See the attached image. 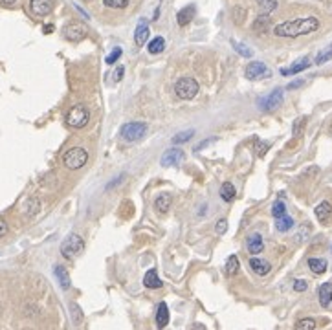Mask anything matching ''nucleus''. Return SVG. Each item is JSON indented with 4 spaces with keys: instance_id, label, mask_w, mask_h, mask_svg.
<instances>
[{
    "instance_id": "nucleus-1",
    "label": "nucleus",
    "mask_w": 332,
    "mask_h": 330,
    "mask_svg": "<svg viewBox=\"0 0 332 330\" xmlns=\"http://www.w3.org/2000/svg\"><path fill=\"white\" fill-rule=\"evenodd\" d=\"M320 28V21L316 17H305V18H294V21H286L277 24L273 28V33L277 37H285V39H294L299 35L314 33Z\"/></svg>"
},
{
    "instance_id": "nucleus-2",
    "label": "nucleus",
    "mask_w": 332,
    "mask_h": 330,
    "mask_svg": "<svg viewBox=\"0 0 332 330\" xmlns=\"http://www.w3.org/2000/svg\"><path fill=\"white\" fill-rule=\"evenodd\" d=\"M86 162H88V152H86V149H83V147H72V149L66 150L63 156L64 167L70 169V171L85 167Z\"/></svg>"
},
{
    "instance_id": "nucleus-3",
    "label": "nucleus",
    "mask_w": 332,
    "mask_h": 330,
    "mask_svg": "<svg viewBox=\"0 0 332 330\" xmlns=\"http://www.w3.org/2000/svg\"><path fill=\"white\" fill-rule=\"evenodd\" d=\"M198 90H200V86H198L196 79H193V77H180L178 81L175 83L176 98L183 99V101H191L193 98H196Z\"/></svg>"
},
{
    "instance_id": "nucleus-4",
    "label": "nucleus",
    "mask_w": 332,
    "mask_h": 330,
    "mask_svg": "<svg viewBox=\"0 0 332 330\" xmlns=\"http://www.w3.org/2000/svg\"><path fill=\"white\" fill-rule=\"evenodd\" d=\"M90 121V110L85 105H73L66 114V125L72 129H83Z\"/></svg>"
},
{
    "instance_id": "nucleus-5",
    "label": "nucleus",
    "mask_w": 332,
    "mask_h": 330,
    "mask_svg": "<svg viewBox=\"0 0 332 330\" xmlns=\"http://www.w3.org/2000/svg\"><path fill=\"white\" fill-rule=\"evenodd\" d=\"M83 249H85V240H83L81 235H77V233L68 235L63 240V244H61V253L66 259H76L79 253H83Z\"/></svg>"
},
{
    "instance_id": "nucleus-6",
    "label": "nucleus",
    "mask_w": 332,
    "mask_h": 330,
    "mask_svg": "<svg viewBox=\"0 0 332 330\" xmlns=\"http://www.w3.org/2000/svg\"><path fill=\"white\" fill-rule=\"evenodd\" d=\"M145 132H147V123H143V121H128V123H125L123 127H121V130H119L121 138L128 143L138 142L140 138L145 136Z\"/></svg>"
},
{
    "instance_id": "nucleus-7",
    "label": "nucleus",
    "mask_w": 332,
    "mask_h": 330,
    "mask_svg": "<svg viewBox=\"0 0 332 330\" xmlns=\"http://www.w3.org/2000/svg\"><path fill=\"white\" fill-rule=\"evenodd\" d=\"M244 75H246L250 81H257V79L270 77V75H272V72H270V68L264 65V63H261V61H253V63H250V65L246 66V70H244Z\"/></svg>"
},
{
    "instance_id": "nucleus-8",
    "label": "nucleus",
    "mask_w": 332,
    "mask_h": 330,
    "mask_svg": "<svg viewBox=\"0 0 332 330\" xmlns=\"http://www.w3.org/2000/svg\"><path fill=\"white\" fill-rule=\"evenodd\" d=\"M86 33H88V30H86V26L85 24H81V22H70V24H66L64 30H63L64 39L73 41V43L83 41L86 37Z\"/></svg>"
},
{
    "instance_id": "nucleus-9",
    "label": "nucleus",
    "mask_w": 332,
    "mask_h": 330,
    "mask_svg": "<svg viewBox=\"0 0 332 330\" xmlns=\"http://www.w3.org/2000/svg\"><path fill=\"white\" fill-rule=\"evenodd\" d=\"M283 88H275L273 92H270L266 98H263L259 101L261 110H275L277 107H281L283 103Z\"/></svg>"
},
{
    "instance_id": "nucleus-10",
    "label": "nucleus",
    "mask_w": 332,
    "mask_h": 330,
    "mask_svg": "<svg viewBox=\"0 0 332 330\" xmlns=\"http://www.w3.org/2000/svg\"><path fill=\"white\" fill-rule=\"evenodd\" d=\"M56 0H30V9L37 17H46L51 13Z\"/></svg>"
},
{
    "instance_id": "nucleus-11",
    "label": "nucleus",
    "mask_w": 332,
    "mask_h": 330,
    "mask_svg": "<svg viewBox=\"0 0 332 330\" xmlns=\"http://www.w3.org/2000/svg\"><path fill=\"white\" fill-rule=\"evenodd\" d=\"M183 150L180 149H169L163 152V156L160 158V163H162L163 167H173V165H178V163L183 162Z\"/></svg>"
},
{
    "instance_id": "nucleus-12",
    "label": "nucleus",
    "mask_w": 332,
    "mask_h": 330,
    "mask_svg": "<svg viewBox=\"0 0 332 330\" xmlns=\"http://www.w3.org/2000/svg\"><path fill=\"white\" fill-rule=\"evenodd\" d=\"M246 249H248V253H251V255H259V253L264 249V240H263V237H261L259 233H253V235L248 237V240H246Z\"/></svg>"
},
{
    "instance_id": "nucleus-13",
    "label": "nucleus",
    "mask_w": 332,
    "mask_h": 330,
    "mask_svg": "<svg viewBox=\"0 0 332 330\" xmlns=\"http://www.w3.org/2000/svg\"><path fill=\"white\" fill-rule=\"evenodd\" d=\"M250 268L255 271L257 275L264 277V275H268L270 270H272V266H270L268 261H264V259H259V257H251L250 259Z\"/></svg>"
},
{
    "instance_id": "nucleus-14",
    "label": "nucleus",
    "mask_w": 332,
    "mask_h": 330,
    "mask_svg": "<svg viewBox=\"0 0 332 330\" xmlns=\"http://www.w3.org/2000/svg\"><path fill=\"white\" fill-rule=\"evenodd\" d=\"M314 215H316V219L320 220V222H327V220L330 219V215H332V204H330V202H327V200L320 202V204L316 206Z\"/></svg>"
},
{
    "instance_id": "nucleus-15",
    "label": "nucleus",
    "mask_w": 332,
    "mask_h": 330,
    "mask_svg": "<svg viewBox=\"0 0 332 330\" xmlns=\"http://www.w3.org/2000/svg\"><path fill=\"white\" fill-rule=\"evenodd\" d=\"M195 13H196V8L193 4L186 6L183 9H180L178 15H176V21H178L180 26H188L189 22L195 18Z\"/></svg>"
},
{
    "instance_id": "nucleus-16",
    "label": "nucleus",
    "mask_w": 332,
    "mask_h": 330,
    "mask_svg": "<svg viewBox=\"0 0 332 330\" xmlns=\"http://www.w3.org/2000/svg\"><path fill=\"white\" fill-rule=\"evenodd\" d=\"M318 297H320V304L323 308H327L328 304L332 303V283H323L318 290Z\"/></svg>"
},
{
    "instance_id": "nucleus-17",
    "label": "nucleus",
    "mask_w": 332,
    "mask_h": 330,
    "mask_svg": "<svg viewBox=\"0 0 332 330\" xmlns=\"http://www.w3.org/2000/svg\"><path fill=\"white\" fill-rule=\"evenodd\" d=\"M147 39H149V26H147V22L145 21H140L136 31H134V43H136L138 46H143V44L147 43Z\"/></svg>"
},
{
    "instance_id": "nucleus-18",
    "label": "nucleus",
    "mask_w": 332,
    "mask_h": 330,
    "mask_svg": "<svg viewBox=\"0 0 332 330\" xmlns=\"http://www.w3.org/2000/svg\"><path fill=\"white\" fill-rule=\"evenodd\" d=\"M308 268L312 270V274L321 275V274H325V271H327L328 262L325 261V259H321V257H310V259H308Z\"/></svg>"
},
{
    "instance_id": "nucleus-19",
    "label": "nucleus",
    "mask_w": 332,
    "mask_h": 330,
    "mask_svg": "<svg viewBox=\"0 0 332 330\" xmlns=\"http://www.w3.org/2000/svg\"><path fill=\"white\" fill-rule=\"evenodd\" d=\"M308 66H310V59H308V57H305V59L294 63L290 68H283L281 73H283V75H294V73H299V72H303V70H307Z\"/></svg>"
},
{
    "instance_id": "nucleus-20",
    "label": "nucleus",
    "mask_w": 332,
    "mask_h": 330,
    "mask_svg": "<svg viewBox=\"0 0 332 330\" xmlns=\"http://www.w3.org/2000/svg\"><path fill=\"white\" fill-rule=\"evenodd\" d=\"M167 323H169V308H167L165 303H160L156 312V325L158 328H165Z\"/></svg>"
},
{
    "instance_id": "nucleus-21",
    "label": "nucleus",
    "mask_w": 332,
    "mask_h": 330,
    "mask_svg": "<svg viewBox=\"0 0 332 330\" xmlns=\"http://www.w3.org/2000/svg\"><path fill=\"white\" fill-rule=\"evenodd\" d=\"M39 209H41V202H39V198H35V197L28 198V200L24 202V206H22V213H24L26 217H33V215L39 213Z\"/></svg>"
},
{
    "instance_id": "nucleus-22",
    "label": "nucleus",
    "mask_w": 332,
    "mask_h": 330,
    "mask_svg": "<svg viewBox=\"0 0 332 330\" xmlns=\"http://www.w3.org/2000/svg\"><path fill=\"white\" fill-rule=\"evenodd\" d=\"M235 197H237V189L231 182H224L220 185V198L224 202H233Z\"/></svg>"
},
{
    "instance_id": "nucleus-23",
    "label": "nucleus",
    "mask_w": 332,
    "mask_h": 330,
    "mask_svg": "<svg viewBox=\"0 0 332 330\" xmlns=\"http://www.w3.org/2000/svg\"><path fill=\"white\" fill-rule=\"evenodd\" d=\"M171 202H173V198H171L169 193H162L158 195L156 200H154V207H156L160 213H167L171 207Z\"/></svg>"
},
{
    "instance_id": "nucleus-24",
    "label": "nucleus",
    "mask_w": 332,
    "mask_h": 330,
    "mask_svg": "<svg viewBox=\"0 0 332 330\" xmlns=\"http://www.w3.org/2000/svg\"><path fill=\"white\" fill-rule=\"evenodd\" d=\"M238 268H241V262H238L237 255H230V257H228V261H226L224 274L228 275V277H233V275H237Z\"/></svg>"
},
{
    "instance_id": "nucleus-25",
    "label": "nucleus",
    "mask_w": 332,
    "mask_h": 330,
    "mask_svg": "<svg viewBox=\"0 0 332 330\" xmlns=\"http://www.w3.org/2000/svg\"><path fill=\"white\" fill-rule=\"evenodd\" d=\"M143 284L147 288H162V281H160V277H158V274H156V270H149L147 274H145V277H143Z\"/></svg>"
},
{
    "instance_id": "nucleus-26",
    "label": "nucleus",
    "mask_w": 332,
    "mask_h": 330,
    "mask_svg": "<svg viewBox=\"0 0 332 330\" xmlns=\"http://www.w3.org/2000/svg\"><path fill=\"white\" fill-rule=\"evenodd\" d=\"M294 226H296L294 219H292V217H288V215H285V217H281V219H277V222H275V229H277V231H281V233L290 231Z\"/></svg>"
},
{
    "instance_id": "nucleus-27",
    "label": "nucleus",
    "mask_w": 332,
    "mask_h": 330,
    "mask_svg": "<svg viewBox=\"0 0 332 330\" xmlns=\"http://www.w3.org/2000/svg\"><path fill=\"white\" fill-rule=\"evenodd\" d=\"M56 277L59 279V284L63 290H68L70 288V277H68V271L64 270L63 266H56Z\"/></svg>"
},
{
    "instance_id": "nucleus-28",
    "label": "nucleus",
    "mask_w": 332,
    "mask_h": 330,
    "mask_svg": "<svg viewBox=\"0 0 332 330\" xmlns=\"http://www.w3.org/2000/svg\"><path fill=\"white\" fill-rule=\"evenodd\" d=\"M163 48H165V39L163 37H154L149 43V53L151 55H158V53L163 52Z\"/></svg>"
},
{
    "instance_id": "nucleus-29",
    "label": "nucleus",
    "mask_w": 332,
    "mask_h": 330,
    "mask_svg": "<svg viewBox=\"0 0 332 330\" xmlns=\"http://www.w3.org/2000/svg\"><path fill=\"white\" fill-rule=\"evenodd\" d=\"M286 215V204L283 200H275L272 206V217L273 219H281V217H285Z\"/></svg>"
},
{
    "instance_id": "nucleus-30",
    "label": "nucleus",
    "mask_w": 332,
    "mask_h": 330,
    "mask_svg": "<svg viewBox=\"0 0 332 330\" xmlns=\"http://www.w3.org/2000/svg\"><path fill=\"white\" fill-rule=\"evenodd\" d=\"M193 136H195V130H193V129L183 130V132H178L175 138H173V143H175V145H180V143L189 142V140H191Z\"/></svg>"
},
{
    "instance_id": "nucleus-31",
    "label": "nucleus",
    "mask_w": 332,
    "mask_h": 330,
    "mask_svg": "<svg viewBox=\"0 0 332 330\" xmlns=\"http://www.w3.org/2000/svg\"><path fill=\"white\" fill-rule=\"evenodd\" d=\"M332 59V44L328 48H325V50H321L320 53H318V57H316V65H325V63H328V61Z\"/></svg>"
},
{
    "instance_id": "nucleus-32",
    "label": "nucleus",
    "mask_w": 332,
    "mask_h": 330,
    "mask_svg": "<svg viewBox=\"0 0 332 330\" xmlns=\"http://www.w3.org/2000/svg\"><path fill=\"white\" fill-rule=\"evenodd\" d=\"M316 328V321L312 317H303L296 323V330H314Z\"/></svg>"
},
{
    "instance_id": "nucleus-33",
    "label": "nucleus",
    "mask_w": 332,
    "mask_h": 330,
    "mask_svg": "<svg viewBox=\"0 0 332 330\" xmlns=\"http://www.w3.org/2000/svg\"><path fill=\"white\" fill-rule=\"evenodd\" d=\"M255 2L259 4L263 13H272L273 9L277 8V0H255Z\"/></svg>"
},
{
    "instance_id": "nucleus-34",
    "label": "nucleus",
    "mask_w": 332,
    "mask_h": 330,
    "mask_svg": "<svg viewBox=\"0 0 332 330\" xmlns=\"http://www.w3.org/2000/svg\"><path fill=\"white\" fill-rule=\"evenodd\" d=\"M305 125H307V118H298V120L294 121V125H292V134H294L296 138H299L303 134V129H305Z\"/></svg>"
},
{
    "instance_id": "nucleus-35",
    "label": "nucleus",
    "mask_w": 332,
    "mask_h": 330,
    "mask_svg": "<svg viewBox=\"0 0 332 330\" xmlns=\"http://www.w3.org/2000/svg\"><path fill=\"white\" fill-rule=\"evenodd\" d=\"M231 46L235 48V52L241 53V55H243V57H251V53H253V52H251V50H250V48L246 46V44L237 43V41H231Z\"/></svg>"
},
{
    "instance_id": "nucleus-36",
    "label": "nucleus",
    "mask_w": 332,
    "mask_h": 330,
    "mask_svg": "<svg viewBox=\"0 0 332 330\" xmlns=\"http://www.w3.org/2000/svg\"><path fill=\"white\" fill-rule=\"evenodd\" d=\"M255 150H257V156H266V152L270 150V143L263 142V140H259V138H255Z\"/></svg>"
},
{
    "instance_id": "nucleus-37",
    "label": "nucleus",
    "mask_w": 332,
    "mask_h": 330,
    "mask_svg": "<svg viewBox=\"0 0 332 330\" xmlns=\"http://www.w3.org/2000/svg\"><path fill=\"white\" fill-rule=\"evenodd\" d=\"M131 0H103V4L107 6V8H114V9H123L128 6Z\"/></svg>"
},
{
    "instance_id": "nucleus-38",
    "label": "nucleus",
    "mask_w": 332,
    "mask_h": 330,
    "mask_svg": "<svg viewBox=\"0 0 332 330\" xmlns=\"http://www.w3.org/2000/svg\"><path fill=\"white\" fill-rule=\"evenodd\" d=\"M119 57H121V48H114L110 55H108L107 59H105V63H107V65H114V63L119 59Z\"/></svg>"
},
{
    "instance_id": "nucleus-39",
    "label": "nucleus",
    "mask_w": 332,
    "mask_h": 330,
    "mask_svg": "<svg viewBox=\"0 0 332 330\" xmlns=\"http://www.w3.org/2000/svg\"><path fill=\"white\" fill-rule=\"evenodd\" d=\"M310 231H312V227L308 226V224H305V226L301 227V231L298 233V237H296V239H298V242H303V240H307V235H308Z\"/></svg>"
},
{
    "instance_id": "nucleus-40",
    "label": "nucleus",
    "mask_w": 332,
    "mask_h": 330,
    "mask_svg": "<svg viewBox=\"0 0 332 330\" xmlns=\"http://www.w3.org/2000/svg\"><path fill=\"white\" fill-rule=\"evenodd\" d=\"M228 229V220L226 219H220L217 222V226H215V231H217V235H222V233Z\"/></svg>"
},
{
    "instance_id": "nucleus-41",
    "label": "nucleus",
    "mask_w": 332,
    "mask_h": 330,
    "mask_svg": "<svg viewBox=\"0 0 332 330\" xmlns=\"http://www.w3.org/2000/svg\"><path fill=\"white\" fill-rule=\"evenodd\" d=\"M307 288H308L307 281H303V279H298V281H294V290L296 292H305Z\"/></svg>"
},
{
    "instance_id": "nucleus-42",
    "label": "nucleus",
    "mask_w": 332,
    "mask_h": 330,
    "mask_svg": "<svg viewBox=\"0 0 332 330\" xmlns=\"http://www.w3.org/2000/svg\"><path fill=\"white\" fill-rule=\"evenodd\" d=\"M123 73H125V66H118L116 68V72H114V83H118V81H121V77H123Z\"/></svg>"
},
{
    "instance_id": "nucleus-43",
    "label": "nucleus",
    "mask_w": 332,
    "mask_h": 330,
    "mask_svg": "<svg viewBox=\"0 0 332 330\" xmlns=\"http://www.w3.org/2000/svg\"><path fill=\"white\" fill-rule=\"evenodd\" d=\"M6 233H8V224L4 219H0V237H4Z\"/></svg>"
},
{
    "instance_id": "nucleus-44",
    "label": "nucleus",
    "mask_w": 332,
    "mask_h": 330,
    "mask_svg": "<svg viewBox=\"0 0 332 330\" xmlns=\"http://www.w3.org/2000/svg\"><path fill=\"white\" fill-rule=\"evenodd\" d=\"M211 142H213V140H211V138H209V140H204V142H202V143H200V145L196 147V149H195V150H202V149H204V147H206V145H209V143H211Z\"/></svg>"
},
{
    "instance_id": "nucleus-45",
    "label": "nucleus",
    "mask_w": 332,
    "mask_h": 330,
    "mask_svg": "<svg viewBox=\"0 0 332 330\" xmlns=\"http://www.w3.org/2000/svg\"><path fill=\"white\" fill-rule=\"evenodd\" d=\"M191 330H208L206 328L204 325H202V323H195V325H193V328Z\"/></svg>"
},
{
    "instance_id": "nucleus-46",
    "label": "nucleus",
    "mask_w": 332,
    "mask_h": 330,
    "mask_svg": "<svg viewBox=\"0 0 332 330\" xmlns=\"http://www.w3.org/2000/svg\"><path fill=\"white\" fill-rule=\"evenodd\" d=\"M303 85V81H296V83H290L288 85V88H298V86H301Z\"/></svg>"
},
{
    "instance_id": "nucleus-47",
    "label": "nucleus",
    "mask_w": 332,
    "mask_h": 330,
    "mask_svg": "<svg viewBox=\"0 0 332 330\" xmlns=\"http://www.w3.org/2000/svg\"><path fill=\"white\" fill-rule=\"evenodd\" d=\"M0 2H2V4H13L15 0H0Z\"/></svg>"
}]
</instances>
